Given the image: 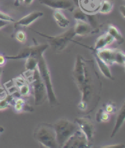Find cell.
Segmentation results:
<instances>
[{
	"label": "cell",
	"mask_w": 125,
	"mask_h": 148,
	"mask_svg": "<svg viewBox=\"0 0 125 148\" xmlns=\"http://www.w3.org/2000/svg\"><path fill=\"white\" fill-rule=\"evenodd\" d=\"M56 141L59 147H63L66 142L79 129L78 125L67 119H60L54 124Z\"/></svg>",
	"instance_id": "cell-3"
},
{
	"label": "cell",
	"mask_w": 125,
	"mask_h": 148,
	"mask_svg": "<svg viewBox=\"0 0 125 148\" xmlns=\"http://www.w3.org/2000/svg\"><path fill=\"white\" fill-rule=\"evenodd\" d=\"M119 10H120V14L122 15V16H123V18H125V15H124V11H125V7L124 5H122L119 8Z\"/></svg>",
	"instance_id": "cell-33"
},
{
	"label": "cell",
	"mask_w": 125,
	"mask_h": 148,
	"mask_svg": "<svg viewBox=\"0 0 125 148\" xmlns=\"http://www.w3.org/2000/svg\"><path fill=\"white\" fill-rule=\"evenodd\" d=\"M94 52V56H95V59L96 62V64H97V65L99 68V69L101 73L107 78L112 79V75L111 71L109 69V66H108L107 64H106L104 62L101 60L99 57L96 55V53L93 51Z\"/></svg>",
	"instance_id": "cell-18"
},
{
	"label": "cell",
	"mask_w": 125,
	"mask_h": 148,
	"mask_svg": "<svg viewBox=\"0 0 125 148\" xmlns=\"http://www.w3.org/2000/svg\"><path fill=\"white\" fill-rule=\"evenodd\" d=\"M92 145L80 129H78L70 139L68 140L63 147L67 148H86Z\"/></svg>",
	"instance_id": "cell-9"
},
{
	"label": "cell",
	"mask_w": 125,
	"mask_h": 148,
	"mask_svg": "<svg viewBox=\"0 0 125 148\" xmlns=\"http://www.w3.org/2000/svg\"><path fill=\"white\" fill-rule=\"evenodd\" d=\"M78 109L82 110V111H86L87 110V107L86 104L82 101H81V102H79V103L78 105Z\"/></svg>",
	"instance_id": "cell-29"
},
{
	"label": "cell",
	"mask_w": 125,
	"mask_h": 148,
	"mask_svg": "<svg viewBox=\"0 0 125 148\" xmlns=\"http://www.w3.org/2000/svg\"><path fill=\"white\" fill-rule=\"evenodd\" d=\"M107 33H109L111 36H112L114 38L115 41H116L118 44H122L124 42V38L122 33L117 27L113 25H109L108 26Z\"/></svg>",
	"instance_id": "cell-19"
},
{
	"label": "cell",
	"mask_w": 125,
	"mask_h": 148,
	"mask_svg": "<svg viewBox=\"0 0 125 148\" xmlns=\"http://www.w3.org/2000/svg\"><path fill=\"white\" fill-rule=\"evenodd\" d=\"M19 93L23 96H26L29 95L31 93V88L30 85L26 83L20 84L18 85Z\"/></svg>",
	"instance_id": "cell-25"
},
{
	"label": "cell",
	"mask_w": 125,
	"mask_h": 148,
	"mask_svg": "<svg viewBox=\"0 0 125 148\" xmlns=\"http://www.w3.org/2000/svg\"><path fill=\"white\" fill-rule=\"evenodd\" d=\"M16 92L12 95H8L4 98L0 99V110L6 109L10 106L15 97H18L17 96L15 95Z\"/></svg>",
	"instance_id": "cell-20"
},
{
	"label": "cell",
	"mask_w": 125,
	"mask_h": 148,
	"mask_svg": "<svg viewBox=\"0 0 125 148\" xmlns=\"http://www.w3.org/2000/svg\"><path fill=\"white\" fill-rule=\"evenodd\" d=\"M9 21L4 20L3 19L0 18V29H2V28L5 27L6 26H8L9 24Z\"/></svg>",
	"instance_id": "cell-31"
},
{
	"label": "cell",
	"mask_w": 125,
	"mask_h": 148,
	"mask_svg": "<svg viewBox=\"0 0 125 148\" xmlns=\"http://www.w3.org/2000/svg\"><path fill=\"white\" fill-rule=\"evenodd\" d=\"M38 58L34 56H30L29 58H26L25 67L27 71L32 72L35 69H36L37 68Z\"/></svg>",
	"instance_id": "cell-22"
},
{
	"label": "cell",
	"mask_w": 125,
	"mask_h": 148,
	"mask_svg": "<svg viewBox=\"0 0 125 148\" xmlns=\"http://www.w3.org/2000/svg\"><path fill=\"white\" fill-rule=\"evenodd\" d=\"M73 17L75 20H83L87 21V14L84 12L80 9H77L74 10Z\"/></svg>",
	"instance_id": "cell-26"
},
{
	"label": "cell",
	"mask_w": 125,
	"mask_h": 148,
	"mask_svg": "<svg viewBox=\"0 0 125 148\" xmlns=\"http://www.w3.org/2000/svg\"><path fill=\"white\" fill-rule=\"evenodd\" d=\"M113 42H115L114 38L109 33L107 32L106 34L100 36L96 39L95 44V47L93 49L96 51L105 48L108 45H111Z\"/></svg>",
	"instance_id": "cell-15"
},
{
	"label": "cell",
	"mask_w": 125,
	"mask_h": 148,
	"mask_svg": "<svg viewBox=\"0 0 125 148\" xmlns=\"http://www.w3.org/2000/svg\"><path fill=\"white\" fill-rule=\"evenodd\" d=\"M34 136L38 143L45 147H58L54 125L47 123L40 124L35 129Z\"/></svg>",
	"instance_id": "cell-2"
},
{
	"label": "cell",
	"mask_w": 125,
	"mask_h": 148,
	"mask_svg": "<svg viewBox=\"0 0 125 148\" xmlns=\"http://www.w3.org/2000/svg\"><path fill=\"white\" fill-rule=\"evenodd\" d=\"M40 3L54 9L73 10L74 4L71 0H39Z\"/></svg>",
	"instance_id": "cell-11"
},
{
	"label": "cell",
	"mask_w": 125,
	"mask_h": 148,
	"mask_svg": "<svg viewBox=\"0 0 125 148\" xmlns=\"http://www.w3.org/2000/svg\"><path fill=\"white\" fill-rule=\"evenodd\" d=\"M2 71H3V68H2L1 66H0V80H1V76ZM0 87H1V84H0Z\"/></svg>",
	"instance_id": "cell-36"
},
{
	"label": "cell",
	"mask_w": 125,
	"mask_h": 148,
	"mask_svg": "<svg viewBox=\"0 0 125 148\" xmlns=\"http://www.w3.org/2000/svg\"><path fill=\"white\" fill-rule=\"evenodd\" d=\"M15 38L16 39V40L19 42L20 43H24L26 42V34L24 31L19 30L16 33Z\"/></svg>",
	"instance_id": "cell-27"
},
{
	"label": "cell",
	"mask_w": 125,
	"mask_h": 148,
	"mask_svg": "<svg viewBox=\"0 0 125 148\" xmlns=\"http://www.w3.org/2000/svg\"><path fill=\"white\" fill-rule=\"evenodd\" d=\"M96 119L98 122H108L110 119V115L103 109H100L96 115Z\"/></svg>",
	"instance_id": "cell-23"
},
{
	"label": "cell",
	"mask_w": 125,
	"mask_h": 148,
	"mask_svg": "<svg viewBox=\"0 0 125 148\" xmlns=\"http://www.w3.org/2000/svg\"><path fill=\"white\" fill-rule=\"evenodd\" d=\"M74 28L75 36H84L90 34L92 31V27L86 21L76 20Z\"/></svg>",
	"instance_id": "cell-14"
},
{
	"label": "cell",
	"mask_w": 125,
	"mask_h": 148,
	"mask_svg": "<svg viewBox=\"0 0 125 148\" xmlns=\"http://www.w3.org/2000/svg\"><path fill=\"white\" fill-rule=\"evenodd\" d=\"M53 17L58 25L62 28H66L69 26L70 21L64 15L61 10L56 9L54 11Z\"/></svg>",
	"instance_id": "cell-17"
},
{
	"label": "cell",
	"mask_w": 125,
	"mask_h": 148,
	"mask_svg": "<svg viewBox=\"0 0 125 148\" xmlns=\"http://www.w3.org/2000/svg\"><path fill=\"white\" fill-rule=\"evenodd\" d=\"M119 50L120 49L105 47L98 50L93 51L101 60H103L108 66H111L117 65V55Z\"/></svg>",
	"instance_id": "cell-10"
},
{
	"label": "cell",
	"mask_w": 125,
	"mask_h": 148,
	"mask_svg": "<svg viewBox=\"0 0 125 148\" xmlns=\"http://www.w3.org/2000/svg\"><path fill=\"white\" fill-rule=\"evenodd\" d=\"M43 15V13L41 11L35 10L22 17L18 21L15 23V26L27 27L32 25L37 19Z\"/></svg>",
	"instance_id": "cell-13"
},
{
	"label": "cell",
	"mask_w": 125,
	"mask_h": 148,
	"mask_svg": "<svg viewBox=\"0 0 125 148\" xmlns=\"http://www.w3.org/2000/svg\"><path fill=\"white\" fill-rule=\"evenodd\" d=\"M49 47L48 45H35L33 46L25 47L22 48L17 54L15 56H8L5 57L6 59H26L30 56H34L36 58H39L48 48Z\"/></svg>",
	"instance_id": "cell-7"
},
{
	"label": "cell",
	"mask_w": 125,
	"mask_h": 148,
	"mask_svg": "<svg viewBox=\"0 0 125 148\" xmlns=\"http://www.w3.org/2000/svg\"><path fill=\"white\" fill-rule=\"evenodd\" d=\"M33 1L34 0H23V3L26 5H29L31 4Z\"/></svg>",
	"instance_id": "cell-34"
},
{
	"label": "cell",
	"mask_w": 125,
	"mask_h": 148,
	"mask_svg": "<svg viewBox=\"0 0 125 148\" xmlns=\"http://www.w3.org/2000/svg\"><path fill=\"white\" fill-rule=\"evenodd\" d=\"M23 3V0H15V4L16 6H17V5H19L20 3Z\"/></svg>",
	"instance_id": "cell-35"
},
{
	"label": "cell",
	"mask_w": 125,
	"mask_h": 148,
	"mask_svg": "<svg viewBox=\"0 0 125 148\" xmlns=\"http://www.w3.org/2000/svg\"><path fill=\"white\" fill-rule=\"evenodd\" d=\"M73 73L76 84L82 93L81 101L86 104L87 110L90 108L91 111V107L94 109L98 103L101 91V81L93 62L78 56Z\"/></svg>",
	"instance_id": "cell-1"
},
{
	"label": "cell",
	"mask_w": 125,
	"mask_h": 148,
	"mask_svg": "<svg viewBox=\"0 0 125 148\" xmlns=\"http://www.w3.org/2000/svg\"><path fill=\"white\" fill-rule=\"evenodd\" d=\"M4 131V128L1 126H0V134L2 133Z\"/></svg>",
	"instance_id": "cell-37"
},
{
	"label": "cell",
	"mask_w": 125,
	"mask_h": 148,
	"mask_svg": "<svg viewBox=\"0 0 125 148\" xmlns=\"http://www.w3.org/2000/svg\"><path fill=\"white\" fill-rule=\"evenodd\" d=\"M124 119H125V104L124 103L117 115L116 121H115L116 122L111 134L112 138L114 137L115 135L117 134V132L119 131V130H120V129L122 127V126L124 124Z\"/></svg>",
	"instance_id": "cell-16"
},
{
	"label": "cell",
	"mask_w": 125,
	"mask_h": 148,
	"mask_svg": "<svg viewBox=\"0 0 125 148\" xmlns=\"http://www.w3.org/2000/svg\"><path fill=\"white\" fill-rule=\"evenodd\" d=\"M101 147H104V148H122V147H124V145L122 144H116V145H106L104 146H103Z\"/></svg>",
	"instance_id": "cell-30"
},
{
	"label": "cell",
	"mask_w": 125,
	"mask_h": 148,
	"mask_svg": "<svg viewBox=\"0 0 125 148\" xmlns=\"http://www.w3.org/2000/svg\"><path fill=\"white\" fill-rule=\"evenodd\" d=\"M105 111L107 113H109V115L113 114V113H114L116 111V107L113 104H112V103L107 104L105 108Z\"/></svg>",
	"instance_id": "cell-28"
},
{
	"label": "cell",
	"mask_w": 125,
	"mask_h": 148,
	"mask_svg": "<svg viewBox=\"0 0 125 148\" xmlns=\"http://www.w3.org/2000/svg\"><path fill=\"white\" fill-rule=\"evenodd\" d=\"M37 68L47 88L49 103L52 106H55L58 103V100H57L56 95L53 88L52 77H51V74L48 66V64L44 58L43 54H42L39 57L38 60Z\"/></svg>",
	"instance_id": "cell-4"
},
{
	"label": "cell",
	"mask_w": 125,
	"mask_h": 148,
	"mask_svg": "<svg viewBox=\"0 0 125 148\" xmlns=\"http://www.w3.org/2000/svg\"><path fill=\"white\" fill-rule=\"evenodd\" d=\"M30 77V82L32 83L34 92L35 104L36 106L42 105L47 99L48 95L46 87L37 68L32 71Z\"/></svg>",
	"instance_id": "cell-5"
},
{
	"label": "cell",
	"mask_w": 125,
	"mask_h": 148,
	"mask_svg": "<svg viewBox=\"0 0 125 148\" xmlns=\"http://www.w3.org/2000/svg\"><path fill=\"white\" fill-rule=\"evenodd\" d=\"M103 0H79L80 9L87 14H95L99 12Z\"/></svg>",
	"instance_id": "cell-12"
},
{
	"label": "cell",
	"mask_w": 125,
	"mask_h": 148,
	"mask_svg": "<svg viewBox=\"0 0 125 148\" xmlns=\"http://www.w3.org/2000/svg\"><path fill=\"white\" fill-rule=\"evenodd\" d=\"M15 106L14 108L16 112H21L24 111V108L26 105V102L24 99L20 97H16V99L14 101Z\"/></svg>",
	"instance_id": "cell-24"
},
{
	"label": "cell",
	"mask_w": 125,
	"mask_h": 148,
	"mask_svg": "<svg viewBox=\"0 0 125 148\" xmlns=\"http://www.w3.org/2000/svg\"><path fill=\"white\" fill-rule=\"evenodd\" d=\"M6 63V58L3 55L0 54V66H3Z\"/></svg>",
	"instance_id": "cell-32"
},
{
	"label": "cell",
	"mask_w": 125,
	"mask_h": 148,
	"mask_svg": "<svg viewBox=\"0 0 125 148\" xmlns=\"http://www.w3.org/2000/svg\"><path fill=\"white\" fill-rule=\"evenodd\" d=\"M75 122L79 129L86 135L89 143L92 145L95 134V127L93 122L90 119L85 117L77 118Z\"/></svg>",
	"instance_id": "cell-8"
},
{
	"label": "cell",
	"mask_w": 125,
	"mask_h": 148,
	"mask_svg": "<svg viewBox=\"0 0 125 148\" xmlns=\"http://www.w3.org/2000/svg\"><path fill=\"white\" fill-rule=\"evenodd\" d=\"M113 8V3L112 0H103L99 12L103 14L110 13Z\"/></svg>",
	"instance_id": "cell-21"
},
{
	"label": "cell",
	"mask_w": 125,
	"mask_h": 148,
	"mask_svg": "<svg viewBox=\"0 0 125 148\" xmlns=\"http://www.w3.org/2000/svg\"><path fill=\"white\" fill-rule=\"evenodd\" d=\"M36 32L38 33L41 36L47 38L49 45L56 51H61L65 49L69 43L72 40L73 38L75 36L74 28L69 29L60 35L56 36H49L38 32Z\"/></svg>",
	"instance_id": "cell-6"
}]
</instances>
